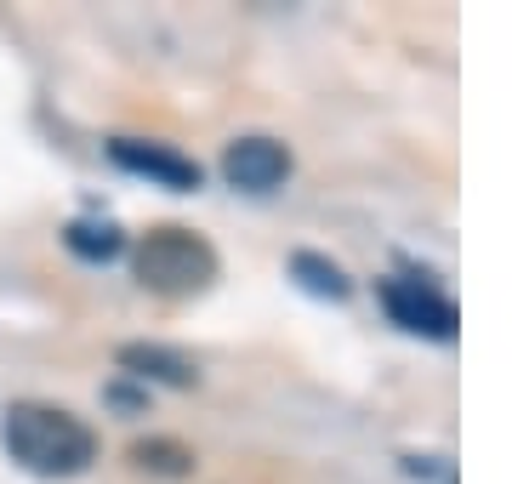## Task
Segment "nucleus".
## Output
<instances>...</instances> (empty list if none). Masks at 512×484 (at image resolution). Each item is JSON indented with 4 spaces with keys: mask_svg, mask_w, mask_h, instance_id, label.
Listing matches in <instances>:
<instances>
[{
    "mask_svg": "<svg viewBox=\"0 0 512 484\" xmlns=\"http://www.w3.org/2000/svg\"><path fill=\"white\" fill-rule=\"evenodd\" d=\"M6 456L35 479H80L97 462V433L63 405H12L0 422Z\"/></svg>",
    "mask_w": 512,
    "mask_h": 484,
    "instance_id": "1",
    "label": "nucleus"
},
{
    "mask_svg": "<svg viewBox=\"0 0 512 484\" xmlns=\"http://www.w3.org/2000/svg\"><path fill=\"white\" fill-rule=\"evenodd\" d=\"M137 280L154 297H200L217 280V251L194 228H154L137 240Z\"/></svg>",
    "mask_w": 512,
    "mask_h": 484,
    "instance_id": "2",
    "label": "nucleus"
},
{
    "mask_svg": "<svg viewBox=\"0 0 512 484\" xmlns=\"http://www.w3.org/2000/svg\"><path fill=\"white\" fill-rule=\"evenodd\" d=\"M376 297H382L387 319H393L399 331L427 336V342H450V336H456V325H461L456 302L444 297L439 285L410 280V274H393V280H382V285H376Z\"/></svg>",
    "mask_w": 512,
    "mask_h": 484,
    "instance_id": "3",
    "label": "nucleus"
},
{
    "mask_svg": "<svg viewBox=\"0 0 512 484\" xmlns=\"http://www.w3.org/2000/svg\"><path fill=\"white\" fill-rule=\"evenodd\" d=\"M109 160L131 177H148V183L171 188V194H194L200 188V160H188L183 149L171 143H148V137H114Z\"/></svg>",
    "mask_w": 512,
    "mask_h": 484,
    "instance_id": "4",
    "label": "nucleus"
},
{
    "mask_svg": "<svg viewBox=\"0 0 512 484\" xmlns=\"http://www.w3.org/2000/svg\"><path fill=\"white\" fill-rule=\"evenodd\" d=\"M222 177L239 194H274L291 177V149L279 137H234L222 149Z\"/></svg>",
    "mask_w": 512,
    "mask_h": 484,
    "instance_id": "5",
    "label": "nucleus"
},
{
    "mask_svg": "<svg viewBox=\"0 0 512 484\" xmlns=\"http://www.w3.org/2000/svg\"><path fill=\"white\" fill-rule=\"evenodd\" d=\"M291 280L319 302H348L353 297V280L342 274V262L319 257V251H291Z\"/></svg>",
    "mask_w": 512,
    "mask_h": 484,
    "instance_id": "6",
    "label": "nucleus"
},
{
    "mask_svg": "<svg viewBox=\"0 0 512 484\" xmlns=\"http://www.w3.org/2000/svg\"><path fill=\"white\" fill-rule=\"evenodd\" d=\"M63 245H69L80 262H114L126 251V234L114 223H97V217H80V223L63 228Z\"/></svg>",
    "mask_w": 512,
    "mask_h": 484,
    "instance_id": "7",
    "label": "nucleus"
},
{
    "mask_svg": "<svg viewBox=\"0 0 512 484\" xmlns=\"http://www.w3.org/2000/svg\"><path fill=\"white\" fill-rule=\"evenodd\" d=\"M120 365H131L137 376H154V382H171V388H188L194 382V359H183V354H171V348H120Z\"/></svg>",
    "mask_w": 512,
    "mask_h": 484,
    "instance_id": "8",
    "label": "nucleus"
},
{
    "mask_svg": "<svg viewBox=\"0 0 512 484\" xmlns=\"http://www.w3.org/2000/svg\"><path fill=\"white\" fill-rule=\"evenodd\" d=\"M131 462H137V467H154V473H188V462H194V456H188L183 445H171V439H154V445H137V450H131Z\"/></svg>",
    "mask_w": 512,
    "mask_h": 484,
    "instance_id": "9",
    "label": "nucleus"
}]
</instances>
